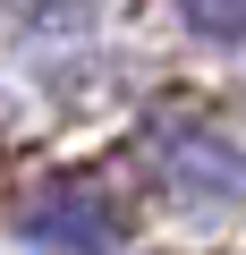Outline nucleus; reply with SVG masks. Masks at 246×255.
<instances>
[{"instance_id": "obj_3", "label": "nucleus", "mask_w": 246, "mask_h": 255, "mask_svg": "<svg viewBox=\"0 0 246 255\" xmlns=\"http://www.w3.org/2000/svg\"><path fill=\"white\" fill-rule=\"evenodd\" d=\"M178 17L204 43H246V0H178Z\"/></svg>"}, {"instance_id": "obj_2", "label": "nucleus", "mask_w": 246, "mask_h": 255, "mask_svg": "<svg viewBox=\"0 0 246 255\" xmlns=\"http://www.w3.org/2000/svg\"><path fill=\"white\" fill-rule=\"evenodd\" d=\"M162 170H170V187L212 196V204L246 196V153L229 136H212V128H162Z\"/></svg>"}, {"instance_id": "obj_1", "label": "nucleus", "mask_w": 246, "mask_h": 255, "mask_svg": "<svg viewBox=\"0 0 246 255\" xmlns=\"http://www.w3.org/2000/svg\"><path fill=\"white\" fill-rule=\"evenodd\" d=\"M26 238L34 247H60V255H110L119 247V204L93 179H51L26 204Z\"/></svg>"}]
</instances>
